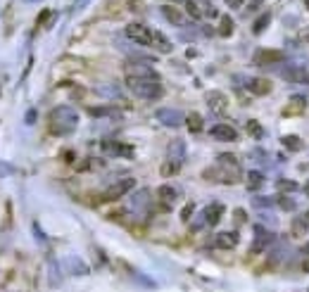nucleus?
<instances>
[{"label":"nucleus","instance_id":"obj_7","mask_svg":"<svg viewBox=\"0 0 309 292\" xmlns=\"http://www.w3.org/2000/svg\"><path fill=\"white\" fill-rule=\"evenodd\" d=\"M126 74H129V76L157 78V71L152 69V67H148V64H143L140 60H129V62H126Z\"/></svg>","mask_w":309,"mask_h":292},{"label":"nucleus","instance_id":"obj_25","mask_svg":"<svg viewBox=\"0 0 309 292\" xmlns=\"http://www.w3.org/2000/svg\"><path fill=\"white\" fill-rule=\"evenodd\" d=\"M264 185V176L259 171H247V188L250 190H259Z\"/></svg>","mask_w":309,"mask_h":292},{"label":"nucleus","instance_id":"obj_8","mask_svg":"<svg viewBox=\"0 0 309 292\" xmlns=\"http://www.w3.org/2000/svg\"><path fill=\"white\" fill-rule=\"evenodd\" d=\"M212 138L214 140H221V143H235L238 140V131H235L233 126H228V124H217L212 126Z\"/></svg>","mask_w":309,"mask_h":292},{"label":"nucleus","instance_id":"obj_21","mask_svg":"<svg viewBox=\"0 0 309 292\" xmlns=\"http://www.w3.org/2000/svg\"><path fill=\"white\" fill-rule=\"evenodd\" d=\"M179 171H181V160H174V157H169V160L162 164V169H159V174L167 176V178H169V176H176Z\"/></svg>","mask_w":309,"mask_h":292},{"label":"nucleus","instance_id":"obj_41","mask_svg":"<svg viewBox=\"0 0 309 292\" xmlns=\"http://www.w3.org/2000/svg\"><path fill=\"white\" fill-rule=\"evenodd\" d=\"M300 38H302V41H309V29H302V31H300Z\"/></svg>","mask_w":309,"mask_h":292},{"label":"nucleus","instance_id":"obj_28","mask_svg":"<svg viewBox=\"0 0 309 292\" xmlns=\"http://www.w3.org/2000/svg\"><path fill=\"white\" fill-rule=\"evenodd\" d=\"M281 145L288 147V150H293V152H297V150H302V140L297 138V136H283Z\"/></svg>","mask_w":309,"mask_h":292},{"label":"nucleus","instance_id":"obj_42","mask_svg":"<svg viewBox=\"0 0 309 292\" xmlns=\"http://www.w3.org/2000/svg\"><path fill=\"white\" fill-rule=\"evenodd\" d=\"M304 193H307V195H309V183H307V185H304Z\"/></svg>","mask_w":309,"mask_h":292},{"label":"nucleus","instance_id":"obj_31","mask_svg":"<svg viewBox=\"0 0 309 292\" xmlns=\"http://www.w3.org/2000/svg\"><path fill=\"white\" fill-rule=\"evenodd\" d=\"M200 3V7H202V14L205 17H217V7L209 3V0H198Z\"/></svg>","mask_w":309,"mask_h":292},{"label":"nucleus","instance_id":"obj_26","mask_svg":"<svg viewBox=\"0 0 309 292\" xmlns=\"http://www.w3.org/2000/svg\"><path fill=\"white\" fill-rule=\"evenodd\" d=\"M185 12L191 14L193 19H205V14H202V7H200L198 0H185Z\"/></svg>","mask_w":309,"mask_h":292},{"label":"nucleus","instance_id":"obj_12","mask_svg":"<svg viewBox=\"0 0 309 292\" xmlns=\"http://www.w3.org/2000/svg\"><path fill=\"white\" fill-rule=\"evenodd\" d=\"M202 214H205V221L209 223V226H217V223L221 221V216H224V204H221V202H212V204H207V207L202 209Z\"/></svg>","mask_w":309,"mask_h":292},{"label":"nucleus","instance_id":"obj_4","mask_svg":"<svg viewBox=\"0 0 309 292\" xmlns=\"http://www.w3.org/2000/svg\"><path fill=\"white\" fill-rule=\"evenodd\" d=\"M152 36H155V31H152L150 26L140 24V21H133V24L126 26V38L133 41V43H138V45H148V48H152Z\"/></svg>","mask_w":309,"mask_h":292},{"label":"nucleus","instance_id":"obj_3","mask_svg":"<svg viewBox=\"0 0 309 292\" xmlns=\"http://www.w3.org/2000/svg\"><path fill=\"white\" fill-rule=\"evenodd\" d=\"M126 86L133 95L143 97V100H157L164 95V88L159 84V78H143V76H129L126 74Z\"/></svg>","mask_w":309,"mask_h":292},{"label":"nucleus","instance_id":"obj_15","mask_svg":"<svg viewBox=\"0 0 309 292\" xmlns=\"http://www.w3.org/2000/svg\"><path fill=\"white\" fill-rule=\"evenodd\" d=\"M247 88L252 91V95H269V93L274 91V84L269 81V78H252Z\"/></svg>","mask_w":309,"mask_h":292},{"label":"nucleus","instance_id":"obj_2","mask_svg":"<svg viewBox=\"0 0 309 292\" xmlns=\"http://www.w3.org/2000/svg\"><path fill=\"white\" fill-rule=\"evenodd\" d=\"M79 126V114L67 104H60L50 112L48 117V131L53 136H69L74 133V128Z\"/></svg>","mask_w":309,"mask_h":292},{"label":"nucleus","instance_id":"obj_16","mask_svg":"<svg viewBox=\"0 0 309 292\" xmlns=\"http://www.w3.org/2000/svg\"><path fill=\"white\" fill-rule=\"evenodd\" d=\"M103 150H105V152H110V154H124V157H131V154H133V147H131V145L114 143V140H105Z\"/></svg>","mask_w":309,"mask_h":292},{"label":"nucleus","instance_id":"obj_17","mask_svg":"<svg viewBox=\"0 0 309 292\" xmlns=\"http://www.w3.org/2000/svg\"><path fill=\"white\" fill-rule=\"evenodd\" d=\"M159 12H162V17H164L169 24H176V26H179V24H183V12H181L176 5H162V10H159Z\"/></svg>","mask_w":309,"mask_h":292},{"label":"nucleus","instance_id":"obj_38","mask_svg":"<svg viewBox=\"0 0 309 292\" xmlns=\"http://www.w3.org/2000/svg\"><path fill=\"white\" fill-rule=\"evenodd\" d=\"M243 3H245V0H226V5L231 7V10H241Z\"/></svg>","mask_w":309,"mask_h":292},{"label":"nucleus","instance_id":"obj_10","mask_svg":"<svg viewBox=\"0 0 309 292\" xmlns=\"http://www.w3.org/2000/svg\"><path fill=\"white\" fill-rule=\"evenodd\" d=\"M207 104H209V110L217 112V114H224L228 107V97L224 95V93L219 91H212V93H207Z\"/></svg>","mask_w":309,"mask_h":292},{"label":"nucleus","instance_id":"obj_19","mask_svg":"<svg viewBox=\"0 0 309 292\" xmlns=\"http://www.w3.org/2000/svg\"><path fill=\"white\" fill-rule=\"evenodd\" d=\"M217 34H219L221 38H231V34H233V19H231L228 14H221L219 17V29H217Z\"/></svg>","mask_w":309,"mask_h":292},{"label":"nucleus","instance_id":"obj_20","mask_svg":"<svg viewBox=\"0 0 309 292\" xmlns=\"http://www.w3.org/2000/svg\"><path fill=\"white\" fill-rule=\"evenodd\" d=\"M152 48H157L159 52H172L174 45H172V41H167V36H164V34L155 31V36H152Z\"/></svg>","mask_w":309,"mask_h":292},{"label":"nucleus","instance_id":"obj_27","mask_svg":"<svg viewBox=\"0 0 309 292\" xmlns=\"http://www.w3.org/2000/svg\"><path fill=\"white\" fill-rule=\"evenodd\" d=\"M183 152H185L183 140H172V143H169V157H174V160H183Z\"/></svg>","mask_w":309,"mask_h":292},{"label":"nucleus","instance_id":"obj_11","mask_svg":"<svg viewBox=\"0 0 309 292\" xmlns=\"http://www.w3.org/2000/svg\"><path fill=\"white\" fill-rule=\"evenodd\" d=\"M157 117H159V121H162V124H164V126H172V128H176V126L185 124V117L181 114V112H176V110H159Z\"/></svg>","mask_w":309,"mask_h":292},{"label":"nucleus","instance_id":"obj_13","mask_svg":"<svg viewBox=\"0 0 309 292\" xmlns=\"http://www.w3.org/2000/svg\"><path fill=\"white\" fill-rule=\"evenodd\" d=\"M304 110H307L304 97L295 95V97H290V102L283 107V117H300V114H304Z\"/></svg>","mask_w":309,"mask_h":292},{"label":"nucleus","instance_id":"obj_39","mask_svg":"<svg viewBox=\"0 0 309 292\" xmlns=\"http://www.w3.org/2000/svg\"><path fill=\"white\" fill-rule=\"evenodd\" d=\"M7 174H12V167L5 164V162H0V176H7Z\"/></svg>","mask_w":309,"mask_h":292},{"label":"nucleus","instance_id":"obj_35","mask_svg":"<svg viewBox=\"0 0 309 292\" xmlns=\"http://www.w3.org/2000/svg\"><path fill=\"white\" fill-rule=\"evenodd\" d=\"M193 209H195L193 204H185L183 211H181V221H188V219H191V216H193Z\"/></svg>","mask_w":309,"mask_h":292},{"label":"nucleus","instance_id":"obj_37","mask_svg":"<svg viewBox=\"0 0 309 292\" xmlns=\"http://www.w3.org/2000/svg\"><path fill=\"white\" fill-rule=\"evenodd\" d=\"M278 204L281 207H286L290 211V209H295V204H293V200H288V197H278Z\"/></svg>","mask_w":309,"mask_h":292},{"label":"nucleus","instance_id":"obj_45","mask_svg":"<svg viewBox=\"0 0 309 292\" xmlns=\"http://www.w3.org/2000/svg\"><path fill=\"white\" fill-rule=\"evenodd\" d=\"M304 5H307V7H309V0H304Z\"/></svg>","mask_w":309,"mask_h":292},{"label":"nucleus","instance_id":"obj_1","mask_svg":"<svg viewBox=\"0 0 309 292\" xmlns=\"http://www.w3.org/2000/svg\"><path fill=\"white\" fill-rule=\"evenodd\" d=\"M205 178L207 181H217V183H233L241 181V164L235 160L233 154H221L217 160V167H209L205 171Z\"/></svg>","mask_w":309,"mask_h":292},{"label":"nucleus","instance_id":"obj_9","mask_svg":"<svg viewBox=\"0 0 309 292\" xmlns=\"http://www.w3.org/2000/svg\"><path fill=\"white\" fill-rule=\"evenodd\" d=\"M214 245L221 247V250H233L238 245V233L235 230H221V233L214 235Z\"/></svg>","mask_w":309,"mask_h":292},{"label":"nucleus","instance_id":"obj_24","mask_svg":"<svg viewBox=\"0 0 309 292\" xmlns=\"http://www.w3.org/2000/svg\"><path fill=\"white\" fill-rule=\"evenodd\" d=\"M185 126H188V131H191V133H200V131H202V117L193 112V114L185 117Z\"/></svg>","mask_w":309,"mask_h":292},{"label":"nucleus","instance_id":"obj_18","mask_svg":"<svg viewBox=\"0 0 309 292\" xmlns=\"http://www.w3.org/2000/svg\"><path fill=\"white\" fill-rule=\"evenodd\" d=\"M274 240V235L271 233H267V230L262 228H257V235H254V243H252V252H262V250H267V245Z\"/></svg>","mask_w":309,"mask_h":292},{"label":"nucleus","instance_id":"obj_34","mask_svg":"<svg viewBox=\"0 0 309 292\" xmlns=\"http://www.w3.org/2000/svg\"><path fill=\"white\" fill-rule=\"evenodd\" d=\"M90 114H93V117H105V114H110V107H90Z\"/></svg>","mask_w":309,"mask_h":292},{"label":"nucleus","instance_id":"obj_14","mask_svg":"<svg viewBox=\"0 0 309 292\" xmlns=\"http://www.w3.org/2000/svg\"><path fill=\"white\" fill-rule=\"evenodd\" d=\"M157 197H159V202H162V204H164V209L167 211H169V207H172L174 202L179 200L181 197V193L176 188H172V185H162V188L157 190Z\"/></svg>","mask_w":309,"mask_h":292},{"label":"nucleus","instance_id":"obj_30","mask_svg":"<svg viewBox=\"0 0 309 292\" xmlns=\"http://www.w3.org/2000/svg\"><path fill=\"white\" fill-rule=\"evenodd\" d=\"M67 264H72V269H69V271L76 273V276H81V273L88 271V269H86V264H83L81 259H67Z\"/></svg>","mask_w":309,"mask_h":292},{"label":"nucleus","instance_id":"obj_33","mask_svg":"<svg viewBox=\"0 0 309 292\" xmlns=\"http://www.w3.org/2000/svg\"><path fill=\"white\" fill-rule=\"evenodd\" d=\"M247 131H250L252 138H259V136H262V126L257 124V121H247Z\"/></svg>","mask_w":309,"mask_h":292},{"label":"nucleus","instance_id":"obj_5","mask_svg":"<svg viewBox=\"0 0 309 292\" xmlns=\"http://www.w3.org/2000/svg\"><path fill=\"white\" fill-rule=\"evenodd\" d=\"M133 188H136V181H133V178H124V181L114 183V185H110V188L105 190V193L100 195V200H103V202L119 200L122 195H126V193H129V190H133Z\"/></svg>","mask_w":309,"mask_h":292},{"label":"nucleus","instance_id":"obj_32","mask_svg":"<svg viewBox=\"0 0 309 292\" xmlns=\"http://www.w3.org/2000/svg\"><path fill=\"white\" fill-rule=\"evenodd\" d=\"M276 188H278V190H288V193H290V190H297V183L295 181H283V178H281V181H276Z\"/></svg>","mask_w":309,"mask_h":292},{"label":"nucleus","instance_id":"obj_22","mask_svg":"<svg viewBox=\"0 0 309 292\" xmlns=\"http://www.w3.org/2000/svg\"><path fill=\"white\" fill-rule=\"evenodd\" d=\"M283 76L288 78V81H300V84H309V71H304V69H286V71H283Z\"/></svg>","mask_w":309,"mask_h":292},{"label":"nucleus","instance_id":"obj_36","mask_svg":"<svg viewBox=\"0 0 309 292\" xmlns=\"http://www.w3.org/2000/svg\"><path fill=\"white\" fill-rule=\"evenodd\" d=\"M233 219H235V223H245V221H247V214H245V211H243V209H235Z\"/></svg>","mask_w":309,"mask_h":292},{"label":"nucleus","instance_id":"obj_6","mask_svg":"<svg viewBox=\"0 0 309 292\" xmlns=\"http://www.w3.org/2000/svg\"><path fill=\"white\" fill-rule=\"evenodd\" d=\"M283 52L276 48H259L257 52H254V62L262 64V67H267V64H278L283 62Z\"/></svg>","mask_w":309,"mask_h":292},{"label":"nucleus","instance_id":"obj_29","mask_svg":"<svg viewBox=\"0 0 309 292\" xmlns=\"http://www.w3.org/2000/svg\"><path fill=\"white\" fill-rule=\"evenodd\" d=\"M269 24H271V12H264V14L259 17V19L254 21L252 31H254V34H262V31H264V29H267Z\"/></svg>","mask_w":309,"mask_h":292},{"label":"nucleus","instance_id":"obj_44","mask_svg":"<svg viewBox=\"0 0 309 292\" xmlns=\"http://www.w3.org/2000/svg\"><path fill=\"white\" fill-rule=\"evenodd\" d=\"M172 3H185V0H172Z\"/></svg>","mask_w":309,"mask_h":292},{"label":"nucleus","instance_id":"obj_23","mask_svg":"<svg viewBox=\"0 0 309 292\" xmlns=\"http://www.w3.org/2000/svg\"><path fill=\"white\" fill-rule=\"evenodd\" d=\"M309 230V219L307 216H297L295 221H293V235L295 237H300V235H304V233H307Z\"/></svg>","mask_w":309,"mask_h":292},{"label":"nucleus","instance_id":"obj_43","mask_svg":"<svg viewBox=\"0 0 309 292\" xmlns=\"http://www.w3.org/2000/svg\"><path fill=\"white\" fill-rule=\"evenodd\" d=\"M304 254H309V245H307V247H304Z\"/></svg>","mask_w":309,"mask_h":292},{"label":"nucleus","instance_id":"obj_40","mask_svg":"<svg viewBox=\"0 0 309 292\" xmlns=\"http://www.w3.org/2000/svg\"><path fill=\"white\" fill-rule=\"evenodd\" d=\"M34 121H36V112L29 110V112H27V124H34Z\"/></svg>","mask_w":309,"mask_h":292}]
</instances>
